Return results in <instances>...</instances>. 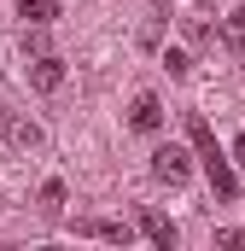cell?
Returning <instances> with one entry per match:
<instances>
[{
  "mask_svg": "<svg viewBox=\"0 0 245 251\" xmlns=\"http://www.w3.org/2000/svg\"><path fill=\"white\" fill-rule=\"evenodd\" d=\"M187 134H193V146H198V158H204V176H210L216 199H240V176H234V164L222 158V146H216L210 123H204V117H187Z\"/></svg>",
  "mask_w": 245,
  "mask_h": 251,
  "instance_id": "1",
  "label": "cell"
},
{
  "mask_svg": "<svg viewBox=\"0 0 245 251\" xmlns=\"http://www.w3.org/2000/svg\"><path fill=\"white\" fill-rule=\"evenodd\" d=\"M152 176H158L164 187H181L187 176H193V164H187L181 146H158V152H152Z\"/></svg>",
  "mask_w": 245,
  "mask_h": 251,
  "instance_id": "2",
  "label": "cell"
},
{
  "mask_svg": "<svg viewBox=\"0 0 245 251\" xmlns=\"http://www.w3.org/2000/svg\"><path fill=\"white\" fill-rule=\"evenodd\" d=\"M0 128H6V140H12L18 152H35V146H41V128L29 123V117H18V111H0Z\"/></svg>",
  "mask_w": 245,
  "mask_h": 251,
  "instance_id": "3",
  "label": "cell"
},
{
  "mask_svg": "<svg viewBox=\"0 0 245 251\" xmlns=\"http://www.w3.org/2000/svg\"><path fill=\"white\" fill-rule=\"evenodd\" d=\"M140 234H146L152 246H164V251H175V240H181V234H175V222H170V216H158V210H140Z\"/></svg>",
  "mask_w": 245,
  "mask_h": 251,
  "instance_id": "4",
  "label": "cell"
},
{
  "mask_svg": "<svg viewBox=\"0 0 245 251\" xmlns=\"http://www.w3.org/2000/svg\"><path fill=\"white\" fill-rule=\"evenodd\" d=\"M29 82H35L41 94H53V88H64V64L53 59V53H41V59H29Z\"/></svg>",
  "mask_w": 245,
  "mask_h": 251,
  "instance_id": "5",
  "label": "cell"
},
{
  "mask_svg": "<svg viewBox=\"0 0 245 251\" xmlns=\"http://www.w3.org/2000/svg\"><path fill=\"white\" fill-rule=\"evenodd\" d=\"M128 123L140 128V134H158V128H164V105H158L152 94H140V100H134V111H128Z\"/></svg>",
  "mask_w": 245,
  "mask_h": 251,
  "instance_id": "6",
  "label": "cell"
},
{
  "mask_svg": "<svg viewBox=\"0 0 245 251\" xmlns=\"http://www.w3.org/2000/svg\"><path fill=\"white\" fill-rule=\"evenodd\" d=\"M18 18H24V24H29V29H35V24H41V29H47V24H53V18H59V0H18Z\"/></svg>",
  "mask_w": 245,
  "mask_h": 251,
  "instance_id": "7",
  "label": "cell"
},
{
  "mask_svg": "<svg viewBox=\"0 0 245 251\" xmlns=\"http://www.w3.org/2000/svg\"><path fill=\"white\" fill-rule=\"evenodd\" d=\"M222 41H228V53H245V6L222 18Z\"/></svg>",
  "mask_w": 245,
  "mask_h": 251,
  "instance_id": "8",
  "label": "cell"
},
{
  "mask_svg": "<svg viewBox=\"0 0 245 251\" xmlns=\"http://www.w3.org/2000/svg\"><path fill=\"white\" fill-rule=\"evenodd\" d=\"M82 234H94V240H111V246H128V228H122V222H82Z\"/></svg>",
  "mask_w": 245,
  "mask_h": 251,
  "instance_id": "9",
  "label": "cell"
},
{
  "mask_svg": "<svg viewBox=\"0 0 245 251\" xmlns=\"http://www.w3.org/2000/svg\"><path fill=\"white\" fill-rule=\"evenodd\" d=\"M41 210H47V216H59V210H64V187H59V181L41 187Z\"/></svg>",
  "mask_w": 245,
  "mask_h": 251,
  "instance_id": "10",
  "label": "cell"
},
{
  "mask_svg": "<svg viewBox=\"0 0 245 251\" xmlns=\"http://www.w3.org/2000/svg\"><path fill=\"white\" fill-rule=\"evenodd\" d=\"M24 53H29V59H41V53H47V35H41V24H35V35H24Z\"/></svg>",
  "mask_w": 245,
  "mask_h": 251,
  "instance_id": "11",
  "label": "cell"
},
{
  "mask_svg": "<svg viewBox=\"0 0 245 251\" xmlns=\"http://www.w3.org/2000/svg\"><path fill=\"white\" fill-rule=\"evenodd\" d=\"M164 64H170V76H187V53H175V47L164 53Z\"/></svg>",
  "mask_w": 245,
  "mask_h": 251,
  "instance_id": "12",
  "label": "cell"
},
{
  "mask_svg": "<svg viewBox=\"0 0 245 251\" xmlns=\"http://www.w3.org/2000/svg\"><path fill=\"white\" fill-rule=\"evenodd\" d=\"M234 158H240V164H245V134H240V146H234Z\"/></svg>",
  "mask_w": 245,
  "mask_h": 251,
  "instance_id": "13",
  "label": "cell"
}]
</instances>
